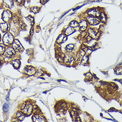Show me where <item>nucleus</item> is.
<instances>
[{
  "instance_id": "nucleus-11",
  "label": "nucleus",
  "mask_w": 122,
  "mask_h": 122,
  "mask_svg": "<svg viewBox=\"0 0 122 122\" xmlns=\"http://www.w3.org/2000/svg\"><path fill=\"white\" fill-rule=\"evenodd\" d=\"M32 120L34 122H45V119L39 114H35L32 116Z\"/></svg>"
},
{
  "instance_id": "nucleus-8",
  "label": "nucleus",
  "mask_w": 122,
  "mask_h": 122,
  "mask_svg": "<svg viewBox=\"0 0 122 122\" xmlns=\"http://www.w3.org/2000/svg\"><path fill=\"white\" fill-rule=\"evenodd\" d=\"M100 10L96 8L91 9L88 11L87 14L90 16H95V17H99L100 15Z\"/></svg>"
},
{
  "instance_id": "nucleus-13",
  "label": "nucleus",
  "mask_w": 122,
  "mask_h": 122,
  "mask_svg": "<svg viewBox=\"0 0 122 122\" xmlns=\"http://www.w3.org/2000/svg\"><path fill=\"white\" fill-rule=\"evenodd\" d=\"M79 26L81 31H84L87 26V23L85 20H82L80 22L79 24Z\"/></svg>"
},
{
  "instance_id": "nucleus-27",
  "label": "nucleus",
  "mask_w": 122,
  "mask_h": 122,
  "mask_svg": "<svg viewBox=\"0 0 122 122\" xmlns=\"http://www.w3.org/2000/svg\"><path fill=\"white\" fill-rule=\"evenodd\" d=\"M14 0V2L18 5H21L22 4H23V1H24V0Z\"/></svg>"
},
{
  "instance_id": "nucleus-32",
  "label": "nucleus",
  "mask_w": 122,
  "mask_h": 122,
  "mask_svg": "<svg viewBox=\"0 0 122 122\" xmlns=\"http://www.w3.org/2000/svg\"><path fill=\"white\" fill-rule=\"evenodd\" d=\"M86 36V32H84V31L82 32L81 34V37L82 38L85 37Z\"/></svg>"
},
{
  "instance_id": "nucleus-7",
  "label": "nucleus",
  "mask_w": 122,
  "mask_h": 122,
  "mask_svg": "<svg viewBox=\"0 0 122 122\" xmlns=\"http://www.w3.org/2000/svg\"><path fill=\"white\" fill-rule=\"evenodd\" d=\"M87 20L89 24L91 25H98L100 22V19L95 16H87Z\"/></svg>"
},
{
  "instance_id": "nucleus-33",
  "label": "nucleus",
  "mask_w": 122,
  "mask_h": 122,
  "mask_svg": "<svg viewBox=\"0 0 122 122\" xmlns=\"http://www.w3.org/2000/svg\"><path fill=\"white\" fill-rule=\"evenodd\" d=\"M48 0H41V3H45Z\"/></svg>"
},
{
  "instance_id": "nucleus-23",
  "label": "nucleus",
  "mask_w": 122,
  "mask_h": 122,
  "mask_svg": "<svg viewBox=\"0 0 122 122\" xmlns=\"http://www.w3.org/2000/svg\"><path fill=\"white\" fill-rule=\"evenodd\" d=\"M30 10L32 13H36L39 12L40 10V8L37 6L32 7Z\"/></svg>"
},
{
  "instance_id": "nucleus-24",
  "label": "nucleus",
  "mask_w": 122,
  "mask_h": 122,
  "mask_svg": "<svg viewBox=\"0 0 122 122\" xmlns=\"http://www.w3.org/2000/svg\"><path fill=\"white\" fill-rule=\"evenodd\" d=\"M88 57L86 55H84L82 59V63L83 64H86L88 61Z\"/></svg>"
},
{
  "instance_id": "nucleus-19",
  "label": "nucleus",
  "mask_w": 122,
  "mask_h": 122,
  "mask_svg": "<svg viewBox=\"0 0 122 122\" xmlns=\"http://www.w3.org/2000/svg\"><path fill=\"white\" fill-rule=\"evenodd\" d=\"M100 17V20L102 22L105 23L107 22V18L106 14L104 13H101Z\"/></svg>"
},
{
  "instance_id": "nucleus-20",
  "label": "nucleus",
  "mask_w": 122,
  "mask_h": 122,
  "mask_svg": "<svg viewBox=\"0 0 122 122\" xmlns=\"http://www.w3.org/2000/svg\"><path fill=\"white\" fill-rule=\"evenodd\" d=\"M12 63L13 64V66L16 68H18L20 67V62L19 60L17 59H15L13 60L12 61Z\"/></svg>"
},
{
  "instance_id": "nucleus-3",
  "label": "nucleus",
  "mask_w": 122,
  "mask_h": 122,
  "mask_svg": "<svg viewBox=\"0 0 122 122\" xmlns=\"http://www.w3.org/2000/svg\"><path fill=\"white\" fill-rule=\"evenodd\" d=\"M33 111V106L32 104L29 102L26 103L25 105L23 107L22 111V112L26 115H30Z\"/></svg>"
},
{
  "instance_id": "nucleus-15",
  "label": "nucleus",
  "mask_w": 122,
  "mask_h": 122,
  "mask_svg": "<svg viewBox=\"0 0 122 122\" xmlns=\"http://www.w3.org/2000/svg\"><path fill=\"white\" fill-rule=\"evenodd\" d=\"M71 115L74 119V121L75 122H80V117L79 116L78 114L76 112L72 111L71 112Z\"/></svg>"
},
{
  "instance_id": "nucleus-29",
  "label": "nucleus",
  "mask_w": 122,
  "mask_h": 122,
  "mask_svg": "<svg viewBox=\"0 0 122 122\" xmlns=\"http://www.w3.org/2000/svg\"><path fill=\"white\" fill-rule=\"evenodd\" d=\"M116 72L118 74H121L122 73V68L121 67V68H117V69L116 70Z\"/></svg>"
},
{
  "instance_id": "nucleus-18",
  "label": "nucleus",
  "mask_w": 122,
  "mask_h": 122,
  "mask_svg": "<svg viewBox=\"0 0 122 122\" xmlns=\"http://www.w3.org/2000/svg\"><path fill=\"white\" fill-rule=\"evenodd\" d=\"M73 28H71V27H67L66 29L65 30L64 33L66 35H69L71 34L73 32Z\"/></svg>"
},
{
  "instance_id": "nucleus-31",
  "label": "nucleus",
  "mask_w": 122,
  "mask_h": 122,
  "mask_svg": "<svg viewBox=\"0 0 122 122\" xmlns=\"http://www.w3.org/2000/svg\"><path fill=\"white\" fill-rule=\"evenodd\" d=\"M28 18L29 20V21H30V22L32 23V22H33V18L32 17V16H29L28 17Z\"/></svg>"
},
{
  "instance_id": "nucleus-2",
  "label": "nucleus",
  "mask_w": 122,
  "mask_h": 122,
  "mask_svg": "<svg viewBox=\"0 0 122 122\" xmlns=\"http://www.w3.org/2000/svg\"><path fill=\"white\" fill-rule=\"evenodd\" d=\"M13 13L10 10L6 9L4 10L1 15L2 19L5 22L10 23L13 17Z\"/></svg>"
},
{
  "instance_id": "nucleus-4",
  "label": "nucleus",
  "mask_w": 122,
  "mask_h": 122,
  "mask_svg": "<svg viewBox=\"0 0 122 122\" xmlns=\"http://www.w3.org/2000/svg\"><path fill=\"white\" fill-rule=\"evenodd\" d=\"M11 45L15 51H21L24 49L22 45L17 39H14Z\"/></svg>"
},
{
  "instance_id": "nucleus-5",
  "label": "nucleus",
  "mask_w": 122,
  "mask_h": 122,
  "mask_svg": "<svg viewBox=\"0 0 122 122\" xmlns=\"http://www.w3.org/2000/svg\"><path fill=\"white\" fill-rule=\"evenodd\" d=\"M89 36L92 38L97 39L99 36L100 32L99 30L96 28H89L87 30Z\"/></svg>"
},
{
  "instance_id": "nucleus-26",
  "label": "nucleus",
  "mask_w": 122,
  "mask_h": 122,
  "mask_svg": "<svg viewBox=\"0 0 122 122\" xmlns=\"http://www.w3.org/2000/svg\"><path fill=\"white\" fill-rule=\"evenodd\" d=\"M9 109V106L8 103H5L3 105V110L5 112H7Z\"/></svg>"
},
{
  "instance_id": "nucleus-17",
  "label": "nucleus",
  "mask_w": 122,
  "mask_h": 122,
  "mask_svg": "<svg viewBox=\"0 0 122 122\" xmlns=\"http://www.w3.org/2000/svg\"><path fill=\"white\" fill-rule=\"evenodd\" d=\"M67 37L64 34H61L58 36V38L57 39L56 41L58 43H61L63 41H66Z\"/></svg>"
},
{
  "instance_id": "nucleus-10",
  "label": "nucleus",
  "mask_w": 122,
  "mask_h": 122,
  "mask_svg": "<svg viewBox=\"0 0 122 122\" xmlns=\"http://www.w3.org/2000/svg\"><path fill=\"white\" fill-rule=\"evenodd\" d=\"M25 73L29 76L35 75L36 73V69L35 68L32 66H28L25 68Z\"/></svg>"
},
{
  "instance_id": "nucleus-34",
  "label": "nucleus",
  "mask_w": 122,
  "mask_h": 122,
  "mask_svg": "<svg viewBox=\"0 0 122 122\" xmlns=\"http://www.w3.org/2000/svg\"></svg>"
},
{
  "instance_id": "nucleus-22",
  "label": "nucleus",
  "mask_w": 122,
  "mask_h": 122,
  "mask_svg": "<svg viewBox=\"0 0 122 122\" xmlns=\"http://www.w3.org/2000/svg\"><path fill=\"white\" fill-rule=\"evenodd\" d=\"M69 26L71 28H76L79 26V23L76 21L73 20L70 23Z\"/></svg>"
},
{
  "instance_id": "nucleus-1",
  "label": "nucleus",
  "mask_w": 122,
  "mask_h": 122,
  "mask_svg": "<svg viewBox=\"0 0 122 122\" xmlns=\"http://www.w3.org/2000/svg\"><path fill=\"white\" fill-rule=\"evenodd\" d=\"M14 36L10 32H6L4 35L2 37L3 44L5 46L11 45L14 40Z\"/></svg>"
},
{
  "instance_id": "nucleus-28",
  "label": "nucleus",
  "mask_w": 122,
  "mask_h": 122,
  "mask_svg": "<svg viewBox=\"0 0 122 122\" xmlns=\"http://www.w3.org/2000/svg\"><path fill=\"white\" fill-rule=\"evenodd\" d=\"M86 77L87 79H88V80H90L92 77V74L90 72H87V74H86Z\"/></svg>"
},
{
  "instance_id": "nucleus-14",
  "label": "nucleus",
  "mask_w": 122,
  "mask_h": 122,
  "mask_svg": "<svg viewBox=\"0 0 122 122\" xmlns=\"http://www.w3.org/2000/svg\"><path fill=\"white\" fill-rule=\"evenodd\" d=\"M73 61V58L70 55H66L64 57V61L67 64H71L72 61Z\"/></svg>"
},
{
  "instance_id": "nucleus-21",
  "label": "nucleus",
  "mask_w": 122,
  "mask_h": 122,
  "mask_svg": "<svg viewBox=\"0 0 122 122\" xmlns=\"http://www.w3.org/2000/svg\"><path fill=\"white\" fill-rule=\"evenodd\" d=\"M5 49V45L4 44H0V55H3L4 54Z\"/></svg>"
},
{
  "instance_id": "nucleus-30",
  "label": "nucleus",
  "mask_w": 122,
  "mask_h": 122,
  "mask_svg": "<svg viewBox=\"0 0 122 122\" xmlns=\"http://www.w3.org/2000/svg\"><path fill=\"white\" fill-rule=\"evenodd\" d=\"M92 38L90 36H88L87 37H86V41H87V42H90L92 40Z\"/></svg>"
},
{
  "instance_id": "nucleus-12",
  "label": "nucleus",
  "mask_w": 122,
  "mask_h": 122,
  "mask_svg": "<svg viewBox=\"0 0 122 122\" xmlns=\"http://www.w3.org/2000/svg\"><path fill=\"white\" fill-rule=\"evenodd\" d=\"M9 24L6 22L1 23L0 24V29L2 32H6L10 30L9 27Z\"/></svg>"
},
{
  "instance_id": "nucleus-25",
  "label": "nucleus",
  "mask_w": 122,
  "mask_h": 122,
  "mask_svg": "<svg viewBox=\"0 0 122 122\" xmlns=\"http://www.w3.org/2000/svg\"><path fill=\"white\" fill-rule=\"evenodd\" d=\"M74 48V45L72 44H70L67 45L66 48V49L67 50H69H69H71Z\"/></svg>"
},
{
  "instance_id": "nucleus-9",
  "label": "nucleus",
  "mask_w": 122,
  "mask_h": 122,
  "mask_svg": "<svg viewBox=\"0 0 122 122\" xmlns=\"http://www.w3.org/2000/svg\"><path fill=\"white\" fill-rule=\"evenodd\" d=\"M14 0H3L4 7L7 9H11L14 5Z\"/></svg>"
},
{
  "instance_id": "nucleus-16",
  "label": "nucleus",
  "mask_w": 122,
  "mask_h": 122,
  "mask_svg": "<svg viewBox=\"0 0 122 122\" xmlns=\"http://www.w3.org/2000/svg\"><path fill=\"white\" fill-rule=\"evenodd\" d=\"M16 118L18 120L22 121L25 118V115L22 112H18L16 114Z\"/></svg>"
},
{
  "instance_id": "nucleus-6",
  "label": "nucleus",
  "mask_w": 122,
  "mask_h": 122,
  "mask_svg": "<svg viewBox=\"0 0 122 122\" xmlns=\"http://www.w3.org/2000/svg\"><path fill=\"white\" fill-rule=\"evenodd\" d=\"M5 56L6 57L10 58L12 57L15 55V50L13 49L12 46H9L5 49L4 53Z\"/></svg>"
}]
</instances>
